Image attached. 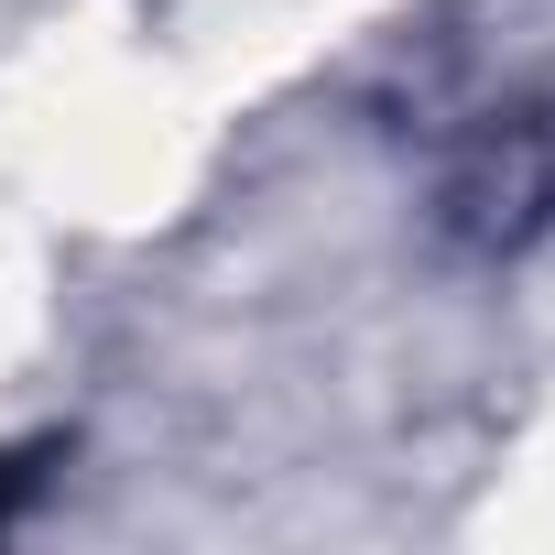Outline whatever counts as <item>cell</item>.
I'll list each match as a JSON object with an SVG mask.
<instances>
[{
	"instance_id": "obj_1",
	"label": "cell",
	"mask_w": 555,
	"mask_h": 555,
	"mask_svg": "<svg viewBox=\"0 0 555 555\" xmlns=\"http://www.w3.org/2000/svg\"><path fill=\"white\" fill-rule=\"evenodd\" d=\"M436 207H447V229H457L468 250H522V240L555 218V120H544V109H490V120L457 142Z\"/></svg>"
}]
</instances>
